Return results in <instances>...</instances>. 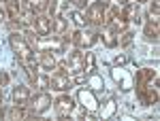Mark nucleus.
<instances>
[{"label":"nucleus","mask_w":160,"mask_h":121,"mask_svg":"<svg viewBox=\"0 0 160 121\" xmlns=\"http://www.w3.org/2000/svg\"><path fill=\"white\" fill-rule=\"evenodd\" d=\"M109 0H96L88 7L86 11V21L92 26H105V13L109 9Z\"/></svg>","instance_id":"f257e3e1"},{"label":"nucleus","mask_w":160,"mask_h":121,"mask_svg":"<svg viewBox=\"0 0 160 121\" xmlns=\"http://www.w3.org/2000/svg\"><path fill=\"white\" fill-rule=\"evenodd\" d=\"M9 43H11L13 51L17 53V62H19V64L34 58V55H32V49L28 45V40H26L22 34H11V36H9Z\"/></svg>","instance_id":"f03ea898"},{"label":"nucleus","mask_w":160,"mask_h":121,"mask_svg":"<svg viewBox=\"0 0 160 121\" xmlns=\"http://www.w3.org/2000/svg\"><path fill=\"white\" fill-rule=\"evenodd\" d=\"M71 43L77 49H88L96 43V34L90 32V30H75L73 34H71Z\"/></svg>","instance_id":"7ed1b4c3"},{"label":"nucleus","mask_w":160,"mask_h":121,"mask_svg":"<svg viewBox=\"0 0 160 121\" xmlns=\"http://www.w3.org/2000/svg\"><path fill=\"white\" fill-rule=\"evenodd\" d=\"M158 85V77L156 72L152 70V68H141V70H137V91H141L143 87H148V85Z\"/></svg>","instance_id":"20e7f679"},{"label":"nucleus","mask_w":160,"mask_h":121,"mask_svg":"<svg viewBox=\"0 0 160 121\" xmlns=\"http://www.w3.org/2000/svg\"><path fill=\"white\" fill-rule=\"evenodd\" d=\"M53 106H56V113H58V117H68L71 113H73V98L66 96V94H62V96L56 98V102H53Z\"/></svg>","instance_id":"39448f33"},{"label":"nucleus","mask_w":160,"mask_h":121,"mask_svg":"<svg viewBox=\"0 0 160 121\" xmlns=\"http://www.w3.org/2000/svg\"><path fill=\"white\" fill-rule=\"evenodd\" d=\"M49 106H51V96H49V94H45V91H41V94L34 98L30 113H32V115H41V113H45Z\"/></svg>","instance_id":"423d86ee"},{"label":"nucleus","mask_w":160,"mask_h":121,"mask_svg":"<svg viewBox=\"0 0 160 121\" xmlns=\"http://www.w3.org/2000/svg\"><path fill=\"white\" fill-rule=\"evenodd\" d=\"M32 28L37 30L38 36H47V34L51 32V17H47L45 13L37 15V17H34V24H32Z\"/></svg>","instance_id":"0eeeda50"},{"label":"nucleus","mask_w":160,"mask_h":121,"mask_svg":"<svg viewBox=\"0 0 160 121\" xmlns=\"http://www.w3.org/2000/svg\"><path fill=\"white\" fill-rule=\"evenodd\" d=\"M71 85H73V81H71V77H68L66 72H58L56 77L49 79V87L56 89V91H66Z\"/></svg>","instance_id":"6e6552de"},{"label":"nucleus","mask_w":160,"mask_h":121,"mask_svg":"<svg viewBox=\"0 0 160 121\" xmlns=\"http://www.w3.org/2000/svg\"><path fill=\"white\" fill-rule=\"evenodd\" d=\"M139 94V100L143 102V104H156L158 102V87L152 83L148 87H143L141 91H137Z\"/></svg>","instance_id":"1a4fd4ad"},{"label":"nucleus","mask_w":160,"mask_h":121,"mask_svg":"<svg viewBox=\"0 0 160 121\" xmlns=\"http://www.w3.org/2000/svg\"><path fill=\"white\" fill-rule=\"evenodd\" d=\"M83 60H86V53H83L81 49H75L73 53L68 55V62H66L68 70H75V72L83 70Z\"/></svg>","instance_id":"9d476101"},{"label":"nucleus","mask_w":160,"mask_h":121,"mask_svg":"<svg viewBox=\"0 0 160 121\" xmlns=\"http://www.w3.org/2000/svg\"><path fill=\"white\" fill-rule=\"evenodd\" d=\"M79 102L83 104L86 113H94V110H96V106H98L96 98H94V94H92L90 89H81V91H79Z\"/></svg>","instance_id":"9b49d317"},{"label":"nucleus","mask_w":160,"mask_h":121,"mask_svg":"<svg viewBox=\"0 0 160 121\" xmlns=\"http://www.w3.org/2000/svg\"><path fill=\"white\" fill-rule=\"evenodd\" d=\"M13 102L19 104V106H28V102H30V89L26 85H17L13 89Z\"/></svg>","instance_id":"f8f14e48"},{"label":"nucleus","mask_w":160,"mask_h":121,"mask_svg":"<svg viewBox=\"0 0 160 121\" xmlns=\"http://www.w3.org/2000/svg\"><path fill=\"white\" fill-rule=\"evenodd\" d=\"M145 38L148 40H158V17H149L148 19V24H145Z\"/></svg>","instance_id":"ddd939ff"},{"label":"nucleus","mask_w":160,"mask_h":121,"mask_svg":"<svg viewBox=\"0 0 160 121\" xmlns=\"http://www.w3.org/2000/svg\"><path fill=\"white\" fill-rule=\"evenodd\" d=\"M102 43H105L107 47H115V45H118V32L107 24L102 26Z\"/></svg>","instance_id":"4468645a"},{"label":"nucleus","mask_w":160,"mask_h":121,"mask_svg":"<svg viewBox=\"0 0 160 121\" xmlns=\"http://www.w3.org/2000/svg\"><path fill=\"white\" fill-rule=\"evenodd\" d=\"M32 113L30 110H26V106H19V104H15L11 110H9V119L11 121H19V119H26V117H30Z\"/></svg>","instance_id":"2eb2a0df"},{"label":"nucleus","mask_w":160,"mask_h":121,"mask_svg":"<svg viewBox=\"0 0 160 121\" xmlns=\"http://www.w3.org/2000/svg\"><path fill=\"white\" fill-rule=\"evenodd\" d=\"M66 26H68V21H66L64 15H56V17H51V30H53V32L64 34V32H66Z\"/></svg>","instance_id":"dca6fc26"},{"label":"nucleus","mask_w":160,"mask_h":121,"mask_svg":"<svg viewBox=\"0 0 160 121\" xmlns=\"http://www.w3.org/2000/svg\"><path fill=\"white\" fill-rule=\"evenodd\" d=\"M41 66H43L45 70H51V68H56L58 64H56V58H53V53H49V51H41Z\"/></svg>","instance_id":"f3484780"},{"label":"nucleus","mask_w":160,"mask_h":121,"mask_svg":"<svg viewBox=\"0 0 160 121\" xmlns=\"http://www.w3.org/2000/svg\"><path fill=\"white\" fill-rule=\"evenodd\" d=\"M28 7L37 13V15H41V13H45L49 9V0H28Z\"/></svg>","instance_id":"a211bd4d"},{"label":"nucleus","mask_w":160,"mask_h":121,"mask_svg":"<svg viewBox=\"0 0 160 121\" xmlns=\"http://www.w3.org/2000/svg\"><path fill=\"white\" fill-rule=\"evenodd\" d=\"M34 17H37V13L32 11L30 7H28L26 11H19V15H17V19H19L22 24H28V26H32V24H34Z\"/></svg>","instance_id":"6ab92c4d"},{"label":"nucleus","mask_w":160,"mask_h":121,"mask_svg":"<svg viewBox=\"0 0 160 121\" xmlns=\"http://www.w3.org/2000/svg\"><path fill=\"white\" fill-rule=\"evenodd\" d=\"M32 83H34V87H37V89L45 91V89L49 87V77H45V74H37V79H34Z\"/></svg>","instance_id":"aec40b11"},{"label":"nucleus","mask_w":160,"mask_h":121,"mask_svg":"<svg viewBox=\"0 0 160 121\" xmlns=\"http://www.w3.org/2000/svg\"><path fill=\"white\" fill-rule=\"evenodd\" d=\"M7 9H9V15H11V17H17L19 11H22V7H19L17 0H7Z\"/></svg>","instance_id":"412c9836"},{"label":"nucleus","mask_w":160,"mask_h":121,"mask_svg":"<svg viewBox=\"0 0 160 121\" xmlns=\"http://www.w3.org/2000/svg\"><path fill=\"white\" fill-rule=\"evenodd\" d=\"M83 72H94V55L86 53V60H83Z\"/></svg>","instance_id":"4be33fe9"},{"label":"nucleus","mask_w":160,"mask_h":121,"mask_svg":"<svg viewBox=\"0 0 160 121\" xmlns=\"http://www.w3.org/2000/svg\"><path fill=\"white\" fill-rule=\"evenodd\" d=\"M130 43H132V32H124L122 38H120V45L126 47V45H130Z\"/></svg>","instance_id":"5701e85b"},{"label":"nucleus","mask_w":160,"mask_h":121,"mask_svg":"<svg viewBox=\"0 0 160 121\" xmlns=\"http://www.w3.org/2000/svg\"><path fill=\"white\" fill-rule=\"evenodd\" d=\"M73 21L77 26H86L88 21H86V17H83V15H79V13H73Z\"/></svg>","instance_id":"b1692460"},{"label":"nucleus","mask_w":160,"mask_h":121,"mask_svg":"<svg viewBox=\"0 0 160 121\" xmlns=\"http://www.w3.org/2000/svg\"><path fill=\"white\" fill-rule=\"evenodd\" d=\"M158 11H160V4H158V0H154V2L149 4V13H152L154 17H158Z\"/></svg>","instance_id":"393cba45"},{"label":"nucleus","mask_w":160,"mask_h":121,"mask_svg":"<svg viewBox=\"0 0 160 121\" xmlns=\"http://www.w3.org/2000/svg\"><path fill=\"white\" fill-rule=\"evenodd\" d=\"M68 2H73L77 9H86V4H88V0H68Z\"/></svg>","instance_id":"a878e982"},{"label":"nucleus","mask_w":160,"mask_h":121,"mask_svg":"<svg viewBox=\"0 0 160 121\" xmlns=\"http://www.w3.org/2000/svg\"><path fill=\"white\" fill-rule=\"evenodd\" d=\"M7 81H9V74L0 72V85H7Z\"/></svg>","instance_id":"bb28decb"},{"label":"nucleus","mask_w":160,"mask_h":121,"mask_svg":"<svg viewBox=\"0 0 160 121\" xmlns=\"http://www.w3.org/2000/svg\"><path fill=\"white\" fill-rule=\"evenodd\" d=\"M0 21H7V11L4 9H0Z\"/></svg>","instance_id":"cd10ccee"},{"label":"nucleus","mask_w":160,"mask_h":121,"mask_svg":"<svg viewBox=\"0 0 160 121\" xmlns=\"http://www.w3.org/2000/svg\"><path fill=\"white\" fill-rule=\"evenodd\" d=\"M135 2H137V4H141V2H148V0H135Z\"/></svg>","instance_id":"c85d7f7f"},{"label":"nucleus","mask_w":160,"mask_h":121,"mask_svg":"<svg viewBox=\"0 0 160 121\" xmlns=\"http://www.w3.org/2000/svg\"><path fill=\"white\" fill-rule=\"evenodd\" d=\"M118 2H122V4H126V2H128V0H118Z\"/></svg>","instance_id":"c756f323"},{"label":"nucleus","mask_w":160,"mask_h":121,"mask_svg":"<svg viewBox=\"0 0 160 121\" xmlns=\"http://www.w3.org/2000/svg\"><path fill=\"white\" fill-rule=\"evenodd\" d=\"M0 117H2V109H0Z\"/></svg>","instance_id":"7c9ffc66"},{"label":"nucleus","mask_w":160,"mask_h":121,"mask_svg":"<svg viewBox=\"0 0 160 121\" xmlns=\"http://www.w3.org/2000/svg\"><path fill=\"white\" fill-rule=\"evenodd\" d=\"M0 2H7V0H0Z\"/></svg>","instance_id":"2f4dec72"},{"label":"nucleus","mask_w":160,"mask_h":121,"mask_svg":"<svg viewBox=\"0 0 160 121\" xmlns=\"http://www.w3.org/2000/svg\"><path fill=\"white\" fill-rule=\"evenodd\" d=\"M0 100H2V96H0Z\"/></svg>","instance_id":"473e14b6"}]
</instances>
